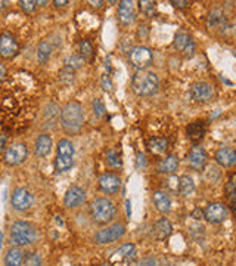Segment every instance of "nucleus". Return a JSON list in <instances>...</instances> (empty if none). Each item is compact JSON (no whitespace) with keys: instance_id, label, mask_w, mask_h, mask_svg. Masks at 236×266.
I'll list each match as a JSON object with an SVG mask.
<instances>
[{"instance_id":"nucleus-20","label":"nucleus","mask_w":236,"mask_h":266,"mask_svg":"<svg viewBox=\"0 0 236 266\" xmlns=\"http://www.w3.org/2000/svg\"><path fill=\"white\" fill-rule=\"evenodd\" d=\"M207 132V127H205V123L201 121V120H196L193 123H190L187 127H186V135H187V139L193 144H198L204 139Z\"/></svg>"},{"instance_id":"nucleus-8","label":"nucleus","mask_w":236,"mask_h":266,"mask_svg":"<svg viewBox=\"0 0 236 266\" xmlns=\"http://www.w3.org/2000/svg\"><path fill=\"white\" fill-rule=\"evenodd\" d=\"M129 59H130L131 65L140 70H146L152 61H154V55L151 52V49L145 48V46H136L133 48L129 53Z\"/></svg>"},{"instance_id":"nucleus-22","label":"nucleus","mask_w":236,"mask_h":266,"mask_svg":"<svg viewBox=\"0 0 236 266\" xmlns=\"http://www.w3.org/2000/svg\"><path fill=\"white\" fill-rule=\"evenodd\" d=\"M52 138H51V135H48V133H42L37 139H36V148H34V151H36V154L39 156V157H48L49 154H51V151H52Z\"/></svg>"},{"instance_id":"nucleus-10","label":"nucleus","mask_w":236,"mask_h":266,"mask_svg":"<svg viewBox=\"0 0 236 266\" xmlns=\"http://www.w3.org/2000/svg\"><path fill=\"white\" fill-rule=\"evenodd\" d=\"M190 98L196 102H208L214 96V89L207 81H196L190 86Z\"/></svg>"},{"instance_id":"nucleus-1","label":"nucleus","mask_w":236,"mask_h":266,"mask_svg":"<svg viewBox=\"0 0 236 266\" xmlns=\"http://www.w3.org/2000/svg\"><path fill=\"white\" fill-rule=\"evenodd\" d=\"M61 126L68 135H76L81 130L84 124L83 108L77 101H70L61 109Z\"/></svg>"},{"instance_id":"nucleus-2","label":"nucleus","mask_w":236,"mask_h":266,"mask_svg":"<svg viewBox=\"0 0 236 266\" xmlns=\"http://www.w3.org/2000/svg\"><path fill=\"white\" fill-rule=\"evenodd\" d=\"M159 87V80L155 73L140 70L131 79V89L137 96H152Z\"/></svg>"},{"instance_id":"nucleus-9","label":"nucleus","mask_w":236,"mask_h":266,"mask_svg":"<svg viewBox=\"0 0 236 266\" xmlns=\"http://www.w3.org/2000/svg\"><path fill=\"white\" fill-rule=\"evenodd\" d=\"M27 154H28V150H27L26 144H23V142L12 144L5 151V163L9 166H18L26 161Z\"/></svg>"},{"instance_id":"nucleus-31","label":"nucleus","mask_w":236,"mask_h":266,"mask_svg":"<svg viewBox=\"0 0 236 266\" xmlns=\"http://www.w3.org/2000/svg\"><path fill=\"white\" fill-rule=\"evenodd\" d=\"M93 55H95V49H93V46H92V43L89 42V40H83L81 43H80V56H81V59L84 61H90L92 58H93Z\"/></svg>"},{"instance_id":"nucleus-25","label":"nucleus","mask_w":236,"mask_h":266,"mask_svg":"<svg viewBox=\"0 0 236 266\" xmlns=\"http://www.w3.org/2000/svg\"><path fill=\"white\" fill-rule=\"evenodd\" d=\"M26 253L20 247H12L5 254V266H23Z\"/></svg>"},{"instance_id":"nucleus-7","label":"nucleus","mask_w":236,"mask_h":266,"mask_svg":"<svg viewBox=\"0 0 236 266\" xmlns=\"http://www.w3.org/2000/svg\"><path fill=\"white\" fill-rule=\"evenodd\" d=\"M126 234V226L123 223H114L111 226H106L104 229L98 231L95 234V242L96 244H109L117 239H120Z\"/></svg>"},{"instance_id":"nucleus-47","label":"nucleus","mask_w":236,"mask_h":266,"mask_svg":"<svg viewBox=\"0 0 236 266\" xmlns=\"http://www.w3.org/2000/svg\"><path fill=\"white\" fill-rule=\"evenodd\" d=\"M102 266H112V265H111V263H104Z\"/></svg>"},{"instance_id":"nucleus-15","label":"nucleus","mask_w":236,"mask_h":266,"mask_svg":"<svg viewBox=\"0 0 236 266\" xmlns=\"http://www.w3.org/2000/svg\"><path fill=\"white\" fill-rule=\"evenodd\" d=\"M99 188L108 195L117 194L121 189V179L114 173H105L99 178Z\"/></svg>"},{"instance_id":"nucleus-33","label":"nucleus","mask_w":236,"mask_h":266,"mask_svg":"<svg viewBox=\"0 0 236 266\" xmlns=\"http://www.w3.org/2000/svg\"><path fill=\"white\" fill-rule=\"evenodd\" d=\"M106 163L111 166V167H118L120 164H121V161H120V156H118V151L117 150H109L108 153H106Z\"/></svg>"},{"instance_id":"nucleus-14","label":"nucleus","mask_w":236,"mask_h":266,"mask_svg":"<svg viewBox=\"0 0 236 266\" xmlns=\"http://www.w3.org/2000/svg\"><path fill=\"white\" fill-rule=\"evenodd\" d=\"M136 259V247L134 244H124L121 245L114 254L111 256V263H130Z\"/></svg>"},{"instance_id":"nucleus-44","label":"nucleus","mask_w":236,"mask_h":266,"mask_svg":"<svg viewBox=\"0 0 236 266\" xmlns=\"http://www.w3.org/2000/svg\"><path fill=\"white\" fill-rule=\"evenodd\" d=\"M5 76H6V68L3 64H0V81L5 79Z\"/></svg>"},{"instance_id":"nucleus-36","label":"nucleus","mask_w":236,"mask_h":266,"mask_svg":"<svg viewBox=\"0 0 236 266\" xmlns=\"http://www.w3.org/2000/svg\"><path fill=\"white\" fill-rule=\"evenodd\" d=\"M20 6L27 14H33L36 11V8H37V2H34V0H21Z\"/></svg>"},{"instance_id":"nucleus-6","label":"nucleus","mask_w":236,"mask_h":266,"mask_svg":"<svg viewBox=\"0 0 236 266\" xmlns=\"http://www.w3.org/2000/svg\"><path fill=\"white\" fill-rule=\"evenodd\" d=\"M11 204L17 212H27L34 206V195L27 188H17L12 192Z\"/></svg>"},{"instance_id":"nucleus-12","label":"nucleus","mask_w":236,"mask_h":266,"mask_svg":"<svg viewBox=\"0 0 236 266\" xmlns=\"http://www.w3.org/2000/svg\"><path fill=\"white\" fill-rule=\"evenodd\" d=\"M227 206L223 203H211L204 210V217L210 223H223L227 219Z\"/></svg>"},{"instance_id":"nucleus-43","label":"nucleus","mask_w":236,"mask_h":266,"mask_svg":"<svg viewBox=\"0 0 236 266\" xmlns=\"http://www.w3.org/2000/svg\"><path fill=\"white\" fill-rule=\"evenodd\" d=\"M53 5L56 8H64V6L68 5V0H53Z\"/></svg>"},{"instance_id":"nucleus-18","label":"nucleus","mask_w":236,"mask_h":266,"mask_svg":"<svg viewBox=\"0 0 236 266\" xmlns=\"http://www.w3.org/2000/svg\"><path fill=\"white\" fill-rule=\"evenodd\" d=\"M136 18V11H134V3L130 0H123L118 3V20L123 26H130L134 23Z\"/></svg>"},{"instance_id":"nucleus-24","label":"nucleus","mask_w":236,"mask_h":266,"mask_svg":"<svg viewBox=\"0 0 236 266\" xmlns=\"http://www.w3.org/2000/svg\"><path fill=\"white\" fill-rule=\"evenodd\" d=\"M215 161L223 167H232L236 163V153L233 148L224 147L215 153Z\"/></svg>"},{"instance_id":"nucleus-30","label":"nucleus","mask_w":236,"mask_h":266,"mask_svg":"<svg viewBox=\"0 0 236 266\" xmlns=\"http://www.w3.org/2000/svg\"><path fill=\"white\" fill-rule=\"evenodd\" d=\"M235 173L233 175H230V178H229V181H227V184L224 186V192H226V197L229 198V201H230V209L233 210L235 209V197H236V184H235Z\"/></svg>"},{"instance_id":"nucleus-37","label":"nucleus","mask_w":236,"mask_h":266,"mask_svg":"<svg viewBox=\"0 0 236 266\" xmlns=\"http://www.w3.org/2000/svg\"><path fill=\"white\" fill-rule=\"evenodd\" d=\"M92 106H93V111H95V114H96L98 117H104V115H105V105L102 104L101 99H95Z\"/></svg>"},{"instance_id":"nucleus-11","label":"nucleus","mask_w":236,"mask_h":266,"mask_svg":"<svg viewBox=\"0 0 236 266\" xmlns=\"http://www.w3.org/2000/svg\"><path fill=\"white\" fill-rule=\"evenodd\" d=\"M20 51V45L17 42V39L5 31L0 34V58H5V59H9V58H14Z\"/></svg>"},{"instance_id":"nucleus-29","label":"nucleus","mask_w":236,"mask_h":266,"mask_svg":"<svg viewBox=\"0 0 236 266\" xmlns=\"http://www.w3.org/2000/svg\"><path fill=\"white\" fill-rule=\"evenodd\" d=\"M52 43L49 40H45L39 45L37 48V59L40 64H48L52 55Z\"/></svg>"},{"instance_id":"nucleus-3","label":"nucleus","mask_w":236,"mask_h":266,"mask_svg":"<svg viewBox=\"0 0 236 266\" xmlns=\"http://www.w3.org/2000/svg\"><path fill=\"white\" fill-rule=\"evenodd\" d=\"M37 239V229L27 220H17L11 226V244L15 247H26Z\"/></svg>"},{"instance_id":"nucleus-42","label":"nucleus","mask_w":236,"mask_h":266,"mask_svg":"<svg viewBox=\"0 0 236 266\" xmlns=\"http://www.w3.org/2000/svg\"><path fill=\"white\" fill-rule=\"evenodd\" d=\"M192 217H193V219H196V220H199V219H202V217H204V212H202L201 209H195L193 213H192Z\"/></svg>"},{"instance_id":"nucleus-27","label":"nucleus","mask_w":236,"mask_h":266,"mask_svg":"<svg viewBox=\"0 0 236 266\" xmlns=\"http://www.w3.org/2000/svg\"><path fill=\"white\" fill-rule=\"evenodd\" d=\"M170 147V142L167 138H151L148 141V148L151 151V154L154 156H161L164 154Z\"/></svg>"},{"instance_id":"nucleus-4","label":"nucleus","mask_w":236,"mask_h":266,"mask_svg":"<svg viewBox=\"0 0 236 266\" xmlns=\"http://www.w3.org/2000/svg\"><path fill=\"white\" fill-rule=\"evenodd\" d=\"M74 164V145L70 139H61L56 148L55 172L64 173L68 172Z\"/></svg>"},{"instance_id":"nucleus-39","label":"nucleus","mask_w":236,"mask_h":266,"mask_svg":"<svg viewBox=\"0 0 236 266\" xmlns=\"http://www.w3.org/2000/svg\"><path fill=\"white\" fill-rule=\"evenodd\" d=\"M137 266H159L158 265V260L155 257H145L139 262Z\"/></svg>"},{"instance_id":"nucleus-35","label":"nucleus","mask_w":236,"mask_h":266,"mask_svg":"<svg viewBox=\"0 0 236 266\" xmlns=\"http://www.w3.org/2000/svg\"><path fill=\"white\" fill-rule=\"evenodd\" d=\"M24 266H42V259L37 253H26Z\"/></svg>"},{"instance_id":"nucleus-34","label":"nucleus","mask_w":236,"mask_h":266,"mask_svg":"<svg viewBox=\"0 0 236 266\" xmlns=\"http://www.w3.org/2000/svg\"><path fill=\"white\" fill-rule=\"evenodd\" d=\"M140 11H143L146 15H152L157 11V3L155 2H149V0H140L139 2Z\"/></svg>"},{"instance_id":"nucleus-45","label":"nucleus","mask_w":236,"mask_h":266,"mask_svg":"<svg viewBox=\"0 0 236 266\" xmlns=\"http://www.w3.org/2000/svg\"><path fill=\"white\" fill-rule=\"evenodd\" d=\"M89 3H90V5H93V8H101V6L104 5V2H93V0H90Z\"/></svg>"},{"instance_id":"nucleus-46","label":"nucleus","mask_w":236,"mask_h":266,"mask_svg":"<svg viewBox=\"0 0 236 266\" xmlns=\"http://www.w3.org/2000/svg\"><path fill=\"white\" fill-rule=\"evenodd\" d=\"M2 239H3V234L0 232V247H2Z\"/></svg>"},{"instance_id":"nucleus-41","label":"nucleus","mask_w":236,"mask_h":266,"mask_svg":"<svg viewBox=\"0 0 236 266\" xmlns=\"http://www.w3.org/2000/svg\"><path fill=\"white\" fill-rule=\"evenodd\" d=\"M6 142H8V136L5 133H0V151L6 148Z\"/></svg>"},{"instance_id":"nucleus-5","label":"nucleus","mask_w":236,"mask_h":266,"mask_svg":"<svg viewBox=\"0 0 236 266\" xmlns=\"http://www.w3.org/2000/svg\"><path fill=\"white\" fill-rule=\"evenodd\" d=\"M90 214L96 223L104 225L115 217L117 209H115V204L109 198H98L90 204Z\"/></svg>"},{"instance_id":"nucleus-23","label":"nucleus","mask_w":236,"mask_h":266,"mask_svg":"<svg viewBox=\"0 0 236 266\" xmlns=\"http://www.w3.org/2000/svg\"><path fill=\"white\" fill-rule=\"evenodd\" d=\"M179 167V157L174 154H170L162 160H159L157 166L158 173H164V175H171L177 170Z\"/></svg>"},{"instance_id":"nucleus-32","label":"nucleus","mask_w":236,"mask_h":266,"mask_svg":"<svg viewBox=\"0 0 236 266\" xmlns=\"http://www.w3.org/2000/svg\"><path fill=\"white\" fill-rule=\"evenodd\" d=\"M83 59L80 55H71L67 61H65V68L70 70V71H74V70H79L80 67L83 65Z\"/></svg>"},{"instance_id":"nucleus-17","label":"nucleus","mask_w":236,"mask_h":266,"mask_svg":"<svg viewBox=\"0 0 236 266\" xmlns=\"http://www.w3.org/2000/svg\"><path fill=\"white\" fill-rule=\"evenodd\" d=\"M84 200H86L84 189L80 188V186L74 185L67 191V194L64 197V204L68 209H76V207H79L81 203H84Z\"/></svg>"},{"instance_id":"nucleus-21","label":"nucleus","mask_w":236,"mask_h":266,"mask_svg":"<svg viewBox=\"0 0 236 266\" xmlns=\"http://www.w3.org/2000/svg\"><path fill=\"white\" fill-rule=\"evenodd\" d=\"M226 26H227V18L223 14V11H220V9L211 11L208 18H207V28L210 31H214V30H223V28H226Z\"/></svg>"},{"instance_id":"nucleus-16","label":"nucleus","mask_w":236,"mask_h":266,"mask_svg":"<svg viewBox=\"0 0 236 266\" xmlns=\"http://www.w3.org/2000/svg\"><path fill=\"white\" fill-rule=\"evenodd\" d=\"M207 153H205V150L202 148V147H199V145H195L192 150H190V153H189V156H187V164L193 169V170H202L204 167H205V164H207Z\"/></svg>"},{"instance_id":"nucleus-28","label":"nucleus","mask_w":236,"mask_h":266,"mask_svg":"<svg viewBox=\"0 0 236 266\" xmlns=\"http://www.w3.org/2000/svg\"><path fill=\"white\" fill-rule=\"evenodd\" d=\"M177 191H179L182 195H184V197H187V195L193 194V191H195L193 179H192L190 176H187V175L180 176V178L177 179Z\"/></svg>"},{"instance_id":"nucleus-38","label":"nucleus","mask_w":236,"mask_h":266,"mask_svg":"<svg viewBox=\"0 0 236 266\" xmlns=\"http://www.w3.org/2000/svg\"><path fill=\"white\" fill-rule=\"evenodd\" d=\"M59 80H61L62 83H71V81L74 80V73L70 71V70H67V68H64V70L59 73Z\"/></svg>"},{"instance_id":"nucleus-26","label":"nucleus","mask_w":236,"mask_h":266,"mask_svg":"<svg viewBox=\"0 0 236 266\" xmlns=\"http://www.w3.org/2000/svg\"><path fill=\"white\" fill-rule=\"evenodd\" d=\"M152 198H154L155 207H157L161 213H168L171 210V200H170V197H168L167 192H164V191H155L154 195H152Z\"/></svg>"},{"instance_id":"nucleus-40","label":"nucleus","mask_w":236,"mask_h":266,"mask_svg":"<svg viewBox=\"0 0 236 266\" xmlns=\"http://www.w3.org/2000/svg\"><path fill=\"white\" fill-rule=\"evenodd\" d=\"M171 5H173L174 8L183 9V8H187L190 3H189V2H182V0H173V2H171Z\"/></svg>"},{"instance_id":"nucleus-13","label":"nucleus","mask_w":236,"mask_h":266,"mask_svg":"<svg viewBox=\"0 0 236 266\" xmlns=\"http://www.w3.org/2000/svg\"><path fill=\"white\" fill-rule=\"evenodd\" d=\"M176 51L184 55V56H192L195 53V43L192 40V37L187 33H177L174 36V42H173Z\"/></svg>"},{"instance_id":"nucleus-19","label":"nucleus","mask_w":236,"mask_h":266,"mask_svg":"<svg viewBox=\"0 0 236 266\" xmlns=\"http://www.w3.org/2000/svg\"><path fill=\"white\" fill-rule=\"evenodd\" d=\"M171 232H173V226H171L170 220L165 219V217H162V219H159V220H157L154 223L151 234L158 241H164V239H167L171 235Z\"/></svg>"}]
</instances>
